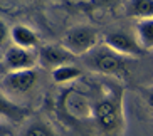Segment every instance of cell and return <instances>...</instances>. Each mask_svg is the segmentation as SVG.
Masks as SVG:
<instances>
[{
	"label": "cell",
	"instance_id": "obj_11",
	"mask_svg": "<svg viewBox=\"0 0 153 136\" xmlns=\"http://www.w3.org/2000/svg\"><path fill=\"white\" fill-rule=\"evenodd\" d=\"M136 41L140 47L153 50V18H141L136 24Z\"/></svg>",
	"mask_w": 153,
	"mask_h": 136
},
{
	"label": "cell",
	"instance_id": "obj_1",
	"mask_svg": "<svg viewBox=\"0 0 153 136\" xmlns=\"http://www.w3.org/2000/svg\"><path fill=\"white\" fill-rule=\"evenodd\" d=\"M93 116L104 136H120L123 131L121 99L116 94L104 96L93 106Z\"/></svg>",
	"mask_w": 153,
	"mask_h": 136
},
{
	"label": "cell",
	"instance_id": "obj_4",
	"mask_svg": "<svg viewBox=\"0 0 153 136\" xmlns=\"http://www.w3.org/2000/svg\"><path fill=\"white\" fill-rule=\"evenodd\" d=\"M37 74L36 69H27V71H9L2 79V84L7 91L14 94H25L30 89H34L37 84Z\"/></svg>",
	"mask_w": 153,
	"mask_h": 136
},
{
	"label": "cell",
	"instance_id": "obj_5",
	"mask_svg": "<svg viewBox=\"0 0 153 136\" xmlns=\"http://www.w3.org/2000/svg\"><path fill=\"white\" fill-rule=\"evenodd\" d=\"M104 45L114 50L116 54L123 57H138L141 54V47L138 41L133 35L126 34V32H111L104 35Z\"/></svg>",
	"mask_w": 153,
	"mask_h": 136
},
{
	"label": "cell",
	"instance_id": "obj_18",
	"mask_svg": "<svg viewBox=\"0 0 153 136\" xmlns=\"http://www.w3.org/2000/svg\"><path fill=\"white\" fill-rule=\"evenodd\" d=\"M2 59H4V55H2V54H0V61H2Z\"/></svg>",
	"mask_w": 153,
	"mask_h": 136
},
{
	"label": "cell",
	"instance_id": "obj_7",
	"mask_svg": "<svg viewBox=\"0 0 153 136\" xmlns=\"http://www.w3.org/2000/svg\"><path fill=\"white\" fill-rule=\"evenodd\" d=\"M74 55L66 50L61 45H42L39 49V54H37V61L44 66V67H49L51 71L59 66H64V64H69L72 61Z\"/></svg>",
	"mask_w": 153,
	"mask_h": 136
},
{
	"label": "cell",
	"instance_id": "obj_2",
	"mask_svg": "<svg viewBox=\"0 0 153 136\" xmlns=\"http://www.w3.org/2000/svg\"><path fill=\"white\" fill-rule=\"evenodd\" d=\"M86 66L93 71L104 76H113L126 79L128 77V66H126V57L116 54L106 45H96L94 49L86 54Z\"/></svg>",
	"mask_w": 153,
	"mask_h": 136
},
{
	"label": "cell",
	"instance_id": "obj_10",
	"mask_svg": "<svg viewBox=\"0 0 153 136\" xmlns=\"http://www.w3.org/2000/svg\"><path fill=\"white\" fill-rule=\"evenodd\" d=\"M27 109L19 106L17 103L10 101L5 94L0 92V116L2 118H7L10 121H22L25 116H27Z\"/></svg>",
	"mask_w": 153,
	"mask_h": 136
},
{
	"label": "cell",
	"instance_id": "obj_6",
	"mask_svg": "<svg viewBox=\"0 0 153 136\" xmlns=\"http://www.w3.org/2000/svg\"><path fill=\"white\" fill-rule=\"evenodd\" d=\"M2 62H4V67L9 71H27V69H36L37 55L30 49L12 45L5 50Z\"/></svg>",
	"mask_w": 153,
	"mask_h": 136
},
{
	"label": "cell",
	"instance_id": "obj_3",
	"mask_svg": "<svg viewBox=\"0 0 153 136\" xmlns=\"http://www.w3.org/2000/svg\"><path fill=\"white\" fill-rule=\"evenodd\" d=\"M96 45H98V32L89 25L71 27L62 39V47L72 55H86Z\"/></svg>",
	"mask_w": 153,
	"mask_h": 136
},
{
	"label": "cell",
	"instance_id": "obj_14",
	"mask_svg": "<svg viewBox=\"0 0 153 136\" xmlns=\"http://www.w3.org/2000/svg\"><path fill=\"white\" fill-rule=\"evenodd\" d=\"M22 136H56V135H54V131L51 129L49 124L36 121V123H30V124L24 129Z\"/></svg>",
	"mask_w": 153,
	"mask_h": 136
},
{
	"label": "cell",
	"instance_id": "obj_19",
	"mask_svg": "<svg viewBox=\"0 0 153 136\" xmlns=\"http://www.w3.org/2000/svg\"><path fill=\"white\" fill-rule=\"evenodd\" d=\"M0 72H2V67H0Z\"/></svg>",
	"mask_w": 153,
	"mask_h": 136
},
{
	"label": "cell",
	"instance_id": "obj_12",
	"mask_svg": "<svg viewBox=\"0 0 153 136\" xmlns=\"http://www.w3.org/2000/svg\"><path fill=\"white\" fill-rule=\"evenodd\" d=\"M51 76H52V81L56 84H66V82H72V81H76V79H79L82 76V71L77 66L64 64V66H59V67L52 69Z\"/></svg>",
	"mask_w": 153,
	"mask_h": 136
},
{
	"label": "cell",
	"instance_id": "obj_8",
	"mask_svg": "<svg viewBox=\"0 0 153 136\" xmlns=\"http://www.w3.org/2000/svg\"><path fill=\"white\" fill-rule=\"evenodd\" d=\"M62 106H64V111H68L69 116L76 119H84L93 116V106L94 104H91L89 99L84 94L77 92V91H71V92L66 94Z\"/></svg>",
	"mask_w": 153,
	"mask_h": 136
},
{
	"label": "cell",
	"instance_id": "obj_13",
	"mask_svg": "<svg viewBox=\"0 0 153 136\" xmlns=\"http://www.w3.org/2000/svg\"><path fill=\"white\" fill-rule=\"evenodd\" d=\"M130 15L141 18H153V0H131Z\"/></svg>",
	"mask_w": 153,
	"mask_h": 136
},
{
	"label": "cell",
	"instance_id": "obj_17",
	"mask_svg": "<svg viewBox=\"0 0 153 136\" xmlns=\"http://www.w3.org/2000/svg\"><path fill=\"white\" fill-rule=\"evenodd\" d=\"M0 136H12V133H10V129L7 126L0 124Z\"/></svg>",
	"mask_w": 153,
	"mask_h": 136
},
{
	"label": "cell",
	"instance_id": "obj_16",
	"mask_svg": "<svg viewBox=\"0 0 153 136\" xmlns=\"http://www.w3.org/2000/svg\"><path fill=\"white\" fill-rule=\"evenodd\" d=\"M145 101H146L148 108L153 111V87H150V89L146 91V94H145Z\"/></svg>",
	"mask_w": 153,
	"mask_h": 136
},
{
	"label": "cell",
	"instance_id": "obj_15",
	"mask_svg": "<svg viewBox=\"0 0 153 136\" xmlns=\"http://www.w3.org/2000/svg\"><path fill=\"white\" fill-rule=\"evenodd\" d=\"M9 39H10V29L7 27V24L0 18V47L7 44Z\"/></svg>",
	"mask_w": 153,
	"mask_h": 136
},
{
	"label": "cell",
	"instance_id": "obj_9",
	"mask_svg": "<svg viewBox=\"0 0 153 136\" xmlns=\"http://www.w3.org/2000/svg\"><path fill=\"white\" fill-rule=\"evenodd\" d=\"M10 39L17 47H22V49H34L37 44H39V37L30 27L27 25H14L10 29Z\"/></svg>",
	"mask_w": 153,
	"mask_h": 136
}]
</instances>
